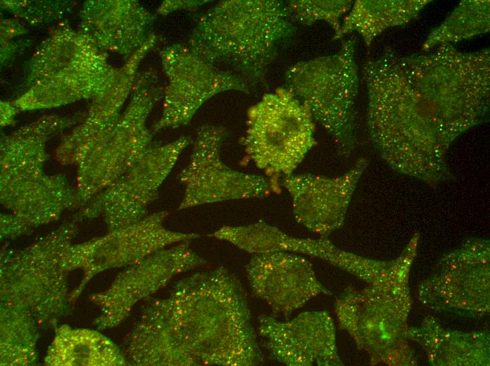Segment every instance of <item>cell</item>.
Returning <instances> with one entry per match:
<instances>
[{
  "mask_svg": "<svg viewBox=\"0 0 490 366\" xmlns=\"http://www.w3.org/2000/svg\"><path fill=\"white\" fill-rule=\"evenodd\" d=\"M418 3H391L386 1H357L345 18L334 39L356 31L367 44L390 25L409 20L420 9ZM419 6V5H418Z\"/></svg>",
  "mask_w": 490,
  "mask_h": 366,
  "instance_id": "17",
  "label": "cell"
},
{
  "mask_svg": "<svg viewBox=\"0 0 490 366\" xmlns=\"http://www.w3.org/2000/svg\"><path fill=\"white\" fill-rule=\"evenodd\" d=\"M191 142L190 137L182 136L151 147L116 181L93 197L85 213L101 214L110 231L142 220L146 217L148 206L157 198L161 185Z\"/></svg>",
  "mask_w": 490,
  "mask_h": 366,
  "instance_id": "9",
  "label": "cell"
},
{
  "mask_svg": "<svg viewBox=\"0 0 490 366\" xmlns=\"http://www.w3.org/2000/svg\"><path fill=\"white\" fill-rule=\"evenodd\" d=\"M225 134V130L218 126L205 125L198 129L189 162L178 175L184 189L179 210L264 197L272 189L265 177L234 170L222 161L220 149Z\"/></svg>",
  "mask_w": 490,
  "mask_h": 366,
  "instance_id": "8",
  "label": "cell"
},
{
  "mask_svg": "<svg viewBox=\"0 0 490 366\" xmlns=\"http://www.w3.org/2000/svg\"><path fill=\"white\" fill-rule=\"evenodd\" d=\"M354 49V40L348 39L338 53L296 63L284 74V89L307 107L346 156L356 142Z\"/></svg>",
  "mask_w": 490,
  "mask_h": 366,
  "instance_id": "4",
  "label": "cell"
},
{
  "mask_svg": "<svg viewBox=\"0 0 490 366\" xmlns=\"http://www.w3.org/2000/svg\"><path fill=\"white\" fill-rule=\"evenodd\" d=\"M243 145L268 176L289 175L316 144L307 107L284 88L268 93L248 111Z\"/></svg>",
  "mask_w": 490,
  "mask_h": 366,
  "instance_id": "5",
  "label": "cell"
},
{
  "mask_svg": "<svg viewBox=\"0 0 490 366\" xmlns=\"http://www.w3.org/2000/svg\"><path fill=\"white\" fill-rule=\"evenodd\" d=\"M161 58L168 82L162 115L154 132L187 125L200 107L218 94L250 92L242 80L207 62L188 45L168 46L161 52Z\"/></svg>",
  "mask_w": 490,
  "mask_h": 366,
  "instance_id": "10",
  "label": "cell"
},
{
  "mask_svg": "<svg viewBox=\"0 0 490 366\" xmlns=\"http://www.w3.org/2000/svg\"><path fill=\"white\" fill-rule=\"evenodd\" d=\"M139 366H256L264 362L246 294L225 267L177 282L144 310L126 350Z\"/></svg>",
  "mask_w": 490,
  "mask_h": 366,
  "instance_id": "2",
  "label": "cell"
},
{
  "mask_svg": "<svg viewBox=\"0 0 490 366\" xmlns=\"http://www.w3.org/2000/svg\"><path fill=\"white\" fill-rule=\"evenodd\" d=\"M190 241L159 250L119 274L101 296L102 326L119 324L138 301L163 287L175 275L204 265L206 261L190 248Z\"/></svg>",
  "mask_w": 490,
  "mask_h": 366,
  "instance_id": "14",
  "label": "cell"
},
{
  "mask_svg": "<svg viewBox=\"0 0 490 366\" xmlns=\"http://www.w3.org/2000/svg\"><path fill=\"white\" fill-rule=\"evenodd\" d=\"M22 143L19 151L4 153L1 161V201L30 225L47 223L79 203L76 189L65 177L44 170V154L39 146Z\"/></svg>",
  "mask_w": 490,
  "mask_h": 366,
  "instance_id": "7",
  "label": "cell"
},
{
  "mask_svg": "<svg viewBox=\"0 0 490 366\" xmlns=\"http://www.w3.org/2000/svg\"><path fill=\"white\" fill-rule=\"evenodd\" d=\"M206 1H166L160 8L161 13H167L177 9L198 7Z\"/></svg>",
  "mask_w": 490,
  "mask_h": 366,
  "instance_id": "19",
  "label": "cell"
},
{
  "mask_svg": "<svg viewBox=\"0 0 490 366\" xmlns=\"http://www.w3.org/2000/svg\"><path fill=\"white\" fill-rule=\"evenodd\" d=\"M486 53H434L408 58L403 87L388 91L366 80L367 123L374 146L395 171L436 184L450 178L453 141L489 109ZM402 80V79H401Z\"/></svg>",
  "mask_w": 490,
  "mask_h": 366,
  "instance_id": "1",
  "label": "cell"
},
{
  "mask_svg": "<svg viewBox=\"0 0 490 366\" xmlns=\"http://www.w3.org/2000/svg\"><path fill=\"white\" fill-rule=\"evenodd\" d=\"M294 31L283 1H222L199 18L187 45L251 88L265 83L270 65Z\"/></svg>",
  "mask_w": 490,
  "mask_h": 366,
  "instance_id": "3",
  "label": "cell"
},
{
  "mask_svg": "<svg viewBox=\"0 0 490 366\" xmlns=\"http://www.w3.org/2000/svg\"><path fill=\"white\" fill-rule=\"evenodd\" d=\"M47 362L54 365H126L120 348L104 336L90 331L60 329Z\"/></svg>",
  "mask_w": 490,
  "mask_h": 366,
  "instance_id": "16",
  "label": "cell"
},
{
  "mask_svg": "<svg viewBox=\"0 0 490 366\" xmlns=\"http://www.w3.org/2000/svg\"><path fill=\"white\" fill-rule=\"evenodd\" d=\"M168 215L167 211L155 213L99 239L70 246L64 265L67 269L82 266L89 270L131 265L159 250L201 236L168 229L163 224Z\"/></svg>",
  "mask_w": 490,
  "mask_h": 366,
  "instance_id": "11",
  "label": "cell"
},
{
  "mask_svg": "<svg viewBox=\"0 0 490 366\" xmlns=\"http://www.w3.org/2000/svg\"><path fill=\"white\" fill-rule=\"evenodd\" d=\"M138 87L124 113L78 164L76 192L80 203L89 201L112 184L151 147L146 121L161 92L156 87Z\"/></svg>",
  "mask_w": 490,
  "mask_h": 366,
  "instance_id": "6",
  "label": "cell"
},
{
  "mask_svg": "<svg viewBox=\"0 0 490 366\" xmlns=\"http://www.w3.org/2000/svg\"><path fill=\"white\" fill-rule=\"evenodd\" d=\"M288 17L292 23L310 25L322 20L331 25L336 33L340 18L351 8L350 1L294 0L285 3Z\"/></svg>",
  "mask_w": 490,
  "mask_h": 366,
  "instance_id": "18",
  "label": "cell"
},
{
  "mask_svg": "<svg viewBox=\"0 0 490 366\" xmlns=\"http://www.w3.org/2000/svg\"><path fill=\"white\" fill-rule=\"evenodd\" d=\"M258 334L272 360L289 366L341 365L335 328L326 310L303 312L280 321L261 315Z\"/></svg>",
  "mask_w": 490,
  "mask_h": 366,
  "instance_id": "12",
  "label": "cell"
},
{
  "mask_svg": "<svg viewBox=\"0 0 490 366\" xmlns=\"http://www.w3.org/2000/svg\"><path fill=\"white\" fill-rule=\"evenodd\" d=\"M367 164L365 159H360L346 173L334 177L310 173L284 176L282 184L291 197L296 221L322 237L340 227Z\"/></svg>",
  "mask_w": 490,
  "mask_h": 366,
  "instance_id": "15",
  "label": "cell"
},
{
  "mask_svg": "<svg viewBox=\"0 0 490 366\" xmlns=\"http://www.w3.org/2000/svg\"><path fill=\"white\" fill-rule=\"evenodd\" d=\"M253 294L275 315L289 317L320 294L330 295L313 265L299 253L273 251L253 254L246 266Z\"/></svg>",
  "mask_w": 490,
  "mask_h": 366,
  "instance_id": "13",
  "label": "cell"
}]
</instances>
